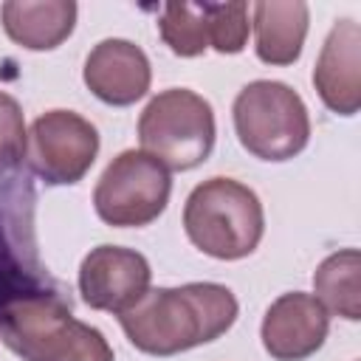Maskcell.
I'll use <instances>...</instances> for the list:
<instances>
[{
	"label": "cell",
	"instance_id": "1",
	"mask_svg": "<svg viewBox=\"0 0 361 361\" xmlns=\"http://www.w3.org/2000/svg\"><path fill=\"white\" fill-rule=\"evenodd\" d=\"M237 296L217 282L149 288L133 307L118 313L127 341L155 358L209 344L237 322Z\"/></svg>",
	"mask_w": 361,
	"mask_h": 361
},
{
	"label": "cell",
	"instance_id": "2",
	"mask_svg": "<svg viewBox=\"0 0 361 361\" xmlns=\"http://www.w3.org/2000/svg\"><path fill=\"white\" fill-rule=\"evenodd\" d=\"M183 231L206 257L231 262L257 251L265 234V212L251 186L217 175L189 192Z\"/></svg>",
	"mask_w": 361,
	"mask_h": 361
},
{
	"label": "cell",
	"instance_id": "3",
	"mask_svg": "<svg viewBox=\"0 0 361 361\" xmlns=\"http://www.w3.org/2000/svg\"><path fill=\"white\" fill-rule=\"evenodd\" d=\"M234 133L259 161H290L310 141V116L302 96L276 79L248 82L231 107Z\"/></svg>",
	"mask_w": 361,
	"mask_h": 361
},
{
	"label": "cell",
	"instance_id": "4",
	"mask_svg": "<svg viewBox=\"0 0 361 361\" xmlns=\"http://www.w3.org/2000/svg\"><path fill=\"white\" fill-rule=\"evenodd\" d=\"M214 135L212 104L189 87L161 90L147 102L138 118V141L144 152L175 172L200 166L214 149Z\"/></svg>",
	"mask_w": 361,
	"mask_h": 361
},
{
	"label": "cell",
	"instance_id": "5",
	"mask_svg": "<svg viewBox=\"0 0 361 361\" xmlns=\"http://www.w3.org/2000/svg\"><path fill=\"white\" fill-rule=\"evenodd\" d=\"M169 195V169L144 149H124L104 166L93 189V209L113 228H141L164 214Z\"/></svg>",
	"mask_w": 361,
	"mask_h": 361
},
{
	"label": "cell",
	"instance_id": "6",
	"mask_svg": "<svg viewBox=\"0 0 361 361\" xmlns=\"http://www.w3.org/2000/svg\"><path fill=\"white\" fill-rule=\"evenodd\" d=\"M31 203L34 192L25 178L0 175V310L23 296L56 290L37 257Z\"/></svg>",
	"mask_w": 361,
	"mask_h": 361
},
{
	"label": "cell",
	"instance_id": "7",
	"mask_svg": "<svg viewBox=\"0 0 361 361\" xmlns=\"http://www.w3.org/2000/svg\"><path fill=\"white\" fill-rule=\"evenodd\" d=\"M25 155L42 183H79L99 155V130L73 110H48L34 118Z\"/></svg>",
	"mask_w": 361,
	"mask_h": 361
},
{
	"label": "cell",
	"instance_id": "8",
	"mask_svg": "<svg viewBox=\"0 0 361 361\" xmlns=\"http://www.w3.org/2000/svg\"><path fill=\"white\" fill-rule=\"evenodd\" d=\"M76 316L62 290H39L0 310V341L23 361H54Z\"/></svg>",
	"mask_w": 361,
	"mask_h": 361
},
{
	"label": "cell",
	"instance_id": "9",
	"mask_svg": "<svg viewBox=\"0 0 361 361\" xmlns=\"http://www.w3.org/2000/svg\"><path fill=\"white\" fill-rule=\"evenodd\" d=\"M152 282V268L144 254L121 245H96L79 265V293L87 307L124 313Z\"/></svg>",
	"mask_w": 361,
	"mask_h": 361
},
{
	"label": "cell",
	"instance_id": "10",
	"mask_svg": "<svg viewBox=\"0 0 361 361\" xmlns=\"http://www.w3.org/2000/svg\"><path fill=\"white\" fill-rule=\"evenodd\" d=\"M330 333V313L313 293L290 290L271 302L262 316L259 338L274 361H305L322 350Z\"/></svg>",
	"mask_w": 361,
	"mask_h": 361
},
{
	"label": "cell",
	"instance_id": "11",
	"mask_svg": "<svg viewBox=\"0 0 361 361\" xmlns=\"http://www.w3.org/2000/svg\"><path fill=\"white\" fill-rule=\"evenodd\" d=\"M82 79L99 102L113 107H127L147 96L152 82V68L147 54L135 42L121 37H107L90 48L82 68Z\"/></svg>",
	"mask_w": 361,
	"mask_h": 361
},
{
	"label": "cell",
	"instance_id": "12",
	"mask_svg": "<svg viewBox=\"0 0 361 361\" xmlns=\"http://www.w3.org/2000/svg\"><path fill=\"white\" fill-rule=\"evenodd\" d=\"M313 87L327 110L355 116L361 107V28L355 20H336L330 28L316 68Z\"/></svg>",
	"mask_w": 361,
	"mask_h": 361
},
{
	"label": "cell",
	"instance_id": "13",
	"mask_svg": "<svg viewBox=\"0 0 361 361\" xmlns=\"http://www.w3.org/2000/svg\"><path fill=\"white\" fill-rule=\"evenodd\" d=\"M73 0H8L0 6V23L11 42L28 51H54L76 25Z\"/></svg>",
	"mask_w": 361,
	"mask_h": 361
},
{
	"label": "cell",
	"instance_id": "14",
	"mask_svg": "<svg viewBox=\"0 0 361 361\" xmlns=\"http://www.w3.org/2000/svg\"><path fill=\"white\" fill-rule=\"evenodd\" d=\"M310 8L302 0H262L251 8L254 51L265 65H293L302 56Z\"/></svg>",
	"mask_w": 361,
	"mask_h": 361
},
{
	"label": "cell",
	"instance_id": "15",
	"mask_svg": "<svg viewBox=\"0 0 361 361\" xmlns=\"http://www.w3.org/2000/svg\"><path fill=\"white\" fill-rule=\"evenodd\" d=\"M313 296L327 313L347 322L361 319V254L358 248L333 251L313 271Z\"/></svg>",
	"mask_w": 361,
	"mask_h": 361
},
{
	"label": "cell",
	"instance_id": "16",
	"mask_svg": "<svg viewBox=\"0 0 361 361\" xmlns=\"http://www.w3.org/2000/svg\"><path fill=\"white\" fill-rule=\"evenodd\" d=\"M158 34L178 56H200L209 48L206 3H164L158 17Z\"/></svg>",
	"mask_w": 361,
	"mask_h": 361
},
{
	"label": "cell",
	"instance_id": "17",
	"mask_svg": "<svg viewBox=\"0 0 361 361\" xmlns=\"http://www.w3.org/2000/svg\"><path fill=\"white\" fill-rule=\"evenodd\" d=\"M209 48L217 54H240L248 42V6L245 3H206Z\"/></svg>",
	"mask_w": 361,
	"mask_h": 361
},
{
	"label": "cell",
	"instance_id": "18",
	"mask_svg": "<svg viewBox=\"0 0 361 361\" xmlns=\"http://www.w3.org/2000/svg\"><path fill=\"white\" fill-rule=\"evenodd\" d=\"M28 147L23 107L14 96L0 90V175L20 172Z\"/></svg>",
	"mask_w": 361,
	"mask_h": 361
},
{
	"label": "cell",
	"instance_id": "19",
	"mask_svg": "<svg viewBox=\"0 0 361 361\" xmlns=\"http://www.w3.org/2000/svg\"><path fill=\"white\" fill-rule=\"evenodd\" d=\"M54 361H116V358H113V347L107 344L104 333L76 319L65 347L56 353Z\"/></svg>",
	"mask_w": 361,
	"mask_h": 361
}]
</instances>
